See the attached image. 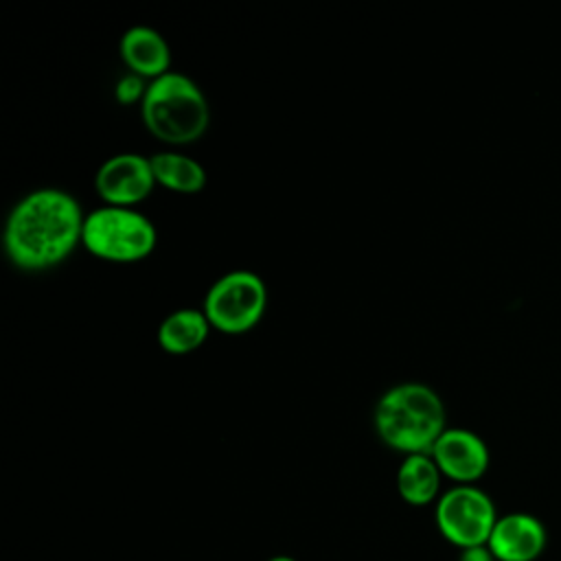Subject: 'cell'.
Segmentation results:
<instances>
[{"label":"cell","mask_w":561,"mask_h":561,"mask_svg":"<svg viewBox=\"0 0 561 561\" xmlns=\"http://www.w3.org/2000/svg\"><path fill=\"white\" fill-rule=\"evenodd\" d=\"M83 221L85 213L70 191L33 188L11 206L2 228V250L20 272H48L81 245Z\"/></svg>","instance_id":"obj_1"},{"label":"cell","mask_w":561,"mask_h":561,"mask_svg":"<svg viewBox=\"0 0 561 561\" xmlns=\"http://www.w3.org/2000/svg\"><path fill=\"white\" fill-rule=\"evenodd\" d=\"M377 438L403 454H430L447 430V412L440 394L421 381L390 386L375 403L373 414Z\"/></svg>","instance_id":"obj_2"},{"label":"cell","mask_w":561,"mask_h":561,"mask_svg":"<svg viewBox=\"0 0 561 561\" xmlns=\"http://www.w3.org/2000/svg\"><path fill=\"white\" fill-rule=\"evenodd\" d=\"M145 129L167 147L197 142L210 125V105L195 79L171 70L147 85L140 103Z\"/></svg>","instance_id":"obj_3"},{"label":"cell","mask_w":561,"mask_h":561,"mask_svg":"<svg viewBox=\"0 0 561 561\" xmlns=\"http://www.w3.org/2000/svg\"><path fill=\"white\" fill-rule=\"evenodd\" d=\"M81 245L105 263H138L156 250L158 230L138 208L103 204L85 215Z\"/></svg>","instance_id":"obj_4"},{"label":"cell","mask_w":561,"mask_h":561,"mask_svg":"<svg viewBox=\"0 0 561 561\" xmlns=\"http://www.w3.org/2000/svg\"><path fill=\"white\" fill-rule=\"evenodd\" d=\"M202 311L213 331L243 335L252 331L267 311V285L252 270H230L213 280Z\"/></svg>","instance_id":"obj_5"},{"label":"cell","mask_w":561,"mask_h":561,"mask_svg":"<svg viewBox=\"0 0 561 561\" xmlns=\"http://www.w3.org/2000/svg\"><path fill=\"white\" fill-rule=\"evenodd\" d=\"M434 517L440 535L465 550L486 546L500 515L489 493L476 484H456L440 493Z\"/></svg>","instance_id":"obj_6"},{"label":"cell","mask_w":561,"mask_h":561,"mask_svg":"<svg viewBox=\"0 0 561 561\" xmlns=\"http://www.w3.org/2000/svg\"><path fill=\"white\" fill-rule=\"evenodd\" d=\"M151 158L121 151L105 158L94 173V191L105 206L136 208L156 188Z\"/></svg>","instance_id":"obj_7"},{"label":"cell","mask_w":561,"mask_h":561,"mask_svg":"<svg viewBox=\"0 0 561 561\" xmlns=\"http://www.w3.org/2000/svg\"><path fill=\"white\" fill-rule=\"evenodd\" d=\"M430 456L438 465L440 473L456 484L478 482L491 462L486 443L465 427H447L434 443Z\"/></svg>","instance_id":"obj_8"},{"label":"cell","mask_w":561,"mask_h":561,"mask_svg":"<svg viewBox=\"0 0 561 561\" xmlns=\"http://www.w3.org/2000/svg\"><path fill=\"white\" fill-rule=\"evenodd\" d=\"M546 543L548 533L541 519L522 511L500 515L486 541L497 561H535L546 550Z\"/></svg>","instance_id":"obj_9"},{"label":"cell","mask_w":561,"mask_h":561,"mask_svg":"<svg viewBox=\"0 0 561 561\" xmlns=\"http://www.w3.org/2000/svg\"><path fill=\"white\" fill-rule=\"evenodd\" d=\"M118 57L127 72L153 81L171 72V48L160 31L147 24L129 26L118 39Z\"/></svg>","instance_id":"obj_10"},{"label":"cell","mask_w":561,"mask_h":561,"mask_svg":"<svg viewBox=\"0 0 561 561\" xmlns=\"http://www.w3.org/2000/svg\"><path fill=\"white\" fill-rule=\"evenodd\" d=\"M213 327L202 307H182L162 318L158 324V344L164 353L182 357L195 353L208 340Z\"/></svg>","instance_id":"obj_11"},{"label":"cell","mask_w":561,"mask_h":561,"mask_svg":"<svg viewBox=\"0 0 561 561\" xmlns=\"http://www.w3.org/2000/svg\"><path fill=\"white\" fill-rule=\"evenodd\" d=\"M443 473L430 454L403 456L397 469V493L405 504L427 506L440 497Z\"/></svg>","instance_id":"obj_12"},{"label":"cell","mask_w":561,"mask_h":561,"mask_svg":"<svg viewBox=\"0 0 561 561\" xmlns=\"http://www.w3.org/2000/svg\"><path fill=\"white\" fill-rule=\"evenodd\" d=\"M149 158L158 186L180 195H195L206 186V169L195 158L175 149H164Z\"/></svg>","instance_id":"obj_13"},{"label":"cell","mask_w":561,"mask_h":561,"mask_svg":"<svg viewBox=\"0 0 561 561\" xmlns=\"http://www.w3.org/2000/svg\"><path fill=\"white\" fill-rule=\"evenodd\" d=\"M147 85H149L147 79L134 72H125L114 83V101L118 105H140L147 94Z\"/></svg>","instance_id":"obj_14"},{"label":"cell","mask_w":561,"mask_h":561,"mask_svg":"<svg viewBox=\"0 0 561 561\" xmlns=\"http://www.w3.org/2000/svg\"><path fill=\"white\" fill-rule=\"evenodd\" d=\"M458 561H497V559L493 557L489 546H473V548L460 550Z\"/></svg>","instance_id":"obj_15"},{"label":"cell","mask_w":561,"mask_h":561,"mask_svg":"<svg viewBox=\"0 0 561 561\" xmlns=\"http://www.w3.org/2000/svg\"><path fill=\"white\" fill-rule=\"evenodd\" d=\"M267 561H296V559H291V557H287V554H276V557H272V559H267Z\"/></svg>","instance_id":"obj_16"}]
</instances>
